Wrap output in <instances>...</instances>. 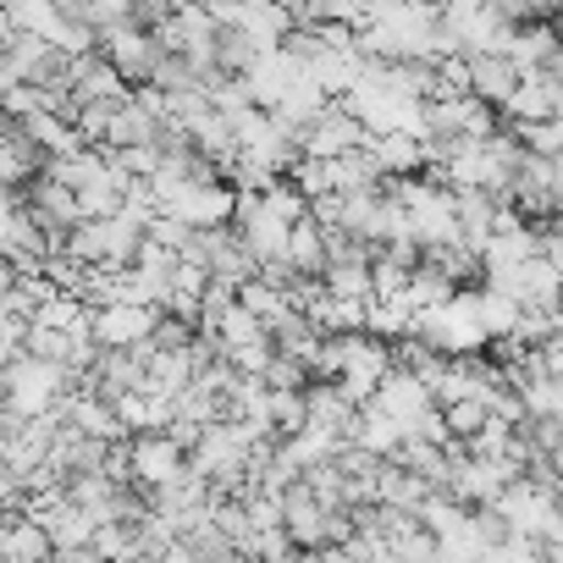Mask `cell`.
Listing matches in <instances>:
<instances>
[{
    "mask_svg": "<svg viewBox=\"0 0 563 563\" xmlns=\"http://www.w3.org/2000/svg\"><path fill=\"white\" fill-rule=\"evenodd\" d=\"M497 288H508L525 310H558V305H563V265H552V260L536 249V254H525V260L497 282Z\"/></svg>",
    "mask_w": 563,
    "mask_h": 563,
    "instance_id": "obj_4",
    "label": "cell"
},
{
    "mask_svg": "<svg viewBox=\"0 0 563 563\" xmlns=\"http://www.w3.org/2000/svg\"><path fill=\"white\" fill-rule=\"evenodd\" d=\"M470 305H475V316H481L486 343H492V338H503V332H514V327H519V310H525L508 288H497V282H486L481 294H470Z\"/></svg>",
    "mask_w": 563,
    "mask_h": 563,
    "instance_id": "obj_7",
    "label": "cell"
},
{
    "mask_svg": "<svg viewBox=\"0 0 563 563\" xmlns=\"http://www.w3.org/2000/svg\"><path fill=\"white\" fill-rule=\"evenodd\" d=\"M155 321H161V305H139V299H106L95 305L89 316V332L100 349H139L155 338Z\"/></svg>",
    "mask_w": 563,
    "mask_h": 563,
    "instance_id": "obj_1",
    "label": "cell"
},
{
    "mask_svg": "<svg viewBox=\"0 0 563 563\" xmlns=\"http://www.w3.org/2000/svg\"><path fill=\"white\" fill-rule=\"evenodd\" d=\"M100 51L111 56V67L139 89V84H150L155 78V62L166 56V45L155 40V29H144V23H117V29H106L100 34Z\"/></svg>",
    "mask_w": 563,
    "mask_h": 563,
    "instance_id": "obj_3",
    "label": "cell"
},
{
    "mask_svg": "<svg viewBox=\"0 0 563 563\" xmlns=\"http://www.w3.org/2000/svg\"><path fill=\"white\" fill-rule=\"evenodd\" d=\"M365 150L382 166V177H420L426 172V139H415V133H371Z\"/></svg>",
    "mask_w": 563,
    "mask_h": 563,
    "instance_id": "obj_6",
    "label": "cell"
},
{
    "mask_svg": "<svg viewBox=\"0 0 563 563\" xmlns=\"http://www.w3.org/2000/svg\"><path fill=\"white\" fill-rule=\"evenodd\" d=\"M514 84H519V67H514L503 51H481V56H470V95H475V100H486L492 111H503V106H508Z\"/></svg>",
    "mask_w": 563,
    "mask_h": 563,
    "instance_id": "obj_5",
    "label": "cell"
},
{
    "mask_svg": "<svg viewBox=\"0 0 563 563\" xmlns=\"http://www.w3.org/2000/svg\"><path fill=\"white\" fill-rule=\"evenodd\" d=\"M128 475L150 492V486H166V481H177L183 470H188V442L183 437H172V431H139L128 448Z\"/></svg>",
    "mask_w": 563,
    "mask_h": 563,
    "instance_id": "obj_2",
    "label": "cell"
},
{
    "mask_svg": "<svg viewBox=\"0 0 563 563\" xmlns=\"http://www.w3.org/2000/svg\"><path fill=\"white\" fill-rule=\"evenodd\" d=\"M486 398H453V404H442V420H448V437L453 442H464V437H475L481 426H486Z\"/></svg>",
    "mask_w": 563,
    "mask_h": 563,
    "instance_id": "obj_8",
    "label": "cell"
}]
</instances>
